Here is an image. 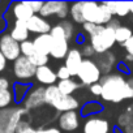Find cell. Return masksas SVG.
Returning <instances> with one entry per match:
<instances>
[{"label": "cell", "mask_w": 133, "mask_h": 133, "mask_svg": "<svg viewBox=\"0 0 133 133\" xmlns=\"http://www.w3.org/2000/svg\"><path fill=\"white\" fill-rule=\"evenodd\" d=\"M24 4L35 15V13H39L41 11H42V7H43V2H37V0H35V2H24Z\"/></svg>", "instance_id": "4dcf8cb0"}, {"label": "cell", "mask_w": 133, "mask_h": 133, "mask_svg": "<svg viewBox=\"0 0 133 133\" xmlns=\"http://www.w3.org/2000/svg\"><path fill=\"white\" fill-rule=\"evenodd\" d=\"M104 5L107 7V9L110 11L112 16L116 15L119 17H125L128 13H130L129 3H125V2H106Z\"/></svg>", "instance_id": "44dd1931"}, {"label": "cell", "mask_w": 133, "mask_h": 133, "mask_svg": "<svg viewBox=\"0 0 133 133\" xmlns=\"http://www.w3.org/2000/svg\"><path fill=\"white\" fill-rule=\"evenodd\" d=\"M33 44L35 47V51L38 54L46 55L48 56L51 52V47H52V37L51 34H42L34 38Z\"/></svg>", "instance_id": "d6986e66"}, {"label": "cell", "mask_w": 133, "mask_h": 133, "mask_svg": "<svg viewBox=\"0 0 133 133\" xmlns=\"http://www.w3.org/2000/svg\"><path fill=\"white\" fill-rule=\"evenodd\" d=\"M39 13H41V17L43 18L51 17V16L65 18L69 13V5L65 2H46Z\"/></svg>", "instance_id": "30bf717a"}, {"label": "cell", "mask_w": 133, "mask_h": 133, "mask_svg": "<svg viewBox=\"0 0 133 133\" xmlns=\"http://www.w3.org/2000/svg\"><path fill=\"white\" fill-rule=\"evenodd\" d=\"M7 66V59L3 56V54L0 52V72H3Z\"/></svg>", "instance_id": "74e56055"}, {"label": "cell", "mask_w": 133, "mask_h": 133, "mask_svg": "<svg viewBox=\"0 0 133 133\" xmlns=\"http://www.w3.org/2000/svg\"><path fill=\"white\" fill-rule=\"evenodd\" d=\"M119 127H121L125 133H133V117L128 112L120 115V117H119Z\"/></svg>", "instance_id": "484cf974"}, {"label": "cell", "mask_w": 133, "mask_h": 133, "mask_svg": "<svg viewBox=\"0 0 133 133\" xmlns=\"http://www.w3.org/2000/svg\"><path fill=\"white\" fill-rule=\"evenodd\" d=\"M0 52L7 60H17L21 56L20 43L16 42L11 34H3L0 37Z\"/></svg>", "instance_id": "ba28073f"}, {"label": "cell", "mask_w": 133, "mask_h": 133, "mask_svg": "<svg viewBox=\"0 0 133 133\" xmlns=\"http://www.w3.org/2000/svg\"><path fill=\"white\" fill-rule=\"evenodd\" d=\"M69 15L72 17V20L76 22V24H85L84 22V18H82V2H77V3H73L69 8Z\"/></svg>", "instance_id": "cb8c5ba5"}, {"label": "cell", "mask_w": 133, "mask_h": 133, "mask_svg": "<svg viewBox=\"0 0 133 133\" xmlns=\"http://www.w3.org/2000/svg\"><path fill=\"white\" fill-rule=\"evenodd\" d=\"M82 26H84V30H85L90 37H93V35H95L97 33H99V31L102 30V28H103V26L94 25V24H90V22H85Z\"/></svg>", "instance_id": "f546056e"}, {"label": "cell", "mask_w": 133, "mask_h": 133, "mask_svg": "<svg viewBox=\"0 0 133 133\" xmlns=\"http://www.w3.org/2000/svg\"><path fill=\"white\" fill-rule=\"evenodd\" d=\"M13 91L9 90V81L4 77H0V108H8L13 102Z\"/></svg>", "instance_id": "ac0fdd59"}, {"label": "cell", "mask_w": 133, "mask_h": 133, "mask_svg": "<svg viewBox=\"0 0 133 133\" xmlns=\"http://www.w3.org/2000/svg\"><path fill=\"white\" fill-rule=\"evenodd\" d=\"M102 85V99L106 102L119 103L124 99L133 97V93L128 85V81L124 80L120 75H107L101 80Z\"/></svg>", "instance_id": "6da1fadb"}, {"label": "cell", "mask_w": 133, "mask_h": 133, "mask_svg": "<svg viewBox=\"0 0 133 133\" xmlns=\"http://www.w3.org/2000/svg\"><path fill=\"white\" fill-rule=\"evenodd\" d=\"M59 24L61 25V28H63L65 35H66V39L69 41V39L73 37V25H72L69 21H61V22H59Z\"/></svg>", "instance_id": "1f68e13d"}, {"label": "cell", "mask_w": 133, "mask_h": 133, "mask_svg": "<svg viewBox=\"0 0 133 133\" xmlns=\"http://www.w3.org/2000/svg\"><path fill=\"white\" fill-rule=\"evenodd\" d=\"M26 26H28V30L29 33H35L38 35H42V34H50L51 31V25L48 21H46V18L38 16V15H34L31 18H29L26 21Z\"/></svg>", "instance_id": "4fadbf2b"}, {"label": "cell", "mask_w": 133, "mask_h": 133, "mask_svg": "<svg viewBox=\"0 0 133 133\" xmlns=\"http://www.w3.org/2000/svg\"><path fill=\"white\" fill-rule=\"evenodd\" d=\"M114 44H115V29H112L108 25L103 26L99 33L90 37V46L94 48L95 54L108 52Z\"/></svg>", "instance_id": "8992f818"}, {"label": "cell", "mask_w": 133, "mask_h": 133, "mask_svg": "<svg viewBox=\"0 0 133 133\" xmlns=\"http://www.w3.org/2000/svg\"><path fill=\"white\" fill-rule=\"evenodd\" d=\"M11 37L18 42V43H22L25 41H28L29 38V30H28V26H26V22L25 21H15V25L11 30Z\"/></svg>", "instance_id": "ffe728a7"}, {"label": "cell", "mask_w": 133, "mask_h": 133, "mask_svg": "<svg viewBox=\"0 0 133 133\" xmlns=\"http://www.w3.org/2000/svg\"><path fill=\"white\" fill-rule=\"evenodd\" d=\"M115 56L112 52H104V54H98L97 59L94 60V63L97 64V66L99 68L101 73H110L115 65Z\"/></svg>", "instance_id": "e0dca14e"}, {"label": "cell", "mask_w": 133, "mask_h": 133, "mask_svg": "<svg viewBox=\"0 0 133 133\" xmlns=\"http://www.w3.org/2000/svg\"><path fill=\"white\" fill-rule=\"evenodd\" d=\"M123 47L125 48V51H127V55H130V56H133V35L125 42V43H123Z\"/></svg>", "instance_id": "e575fe53"}, {"label": "cell", "mask_w": 133, "mask_h": 133, "mask_svg": "<svg viewBox=\"0 0 133 133\" xmlns=\"http://www.w3.org/2000/svg\"><path fill=\"white\" fill-rule=\"evenodd\" d=\"M44 101L47 104L54 107L59 112H68V111H75L80 103L73 95H64L59 91L56 85L47 86L44 89Z\"/></svg>", "instance_id": "7a4b0ae2"}, {"label": "cell", "mask_w": 133, "mask_h": 133, "mask_svg": "<svg viewBox=\"0 0 133 133\" xmlns=\"http://www.w3.org/2000/svg\"><path fill=\"white\" fill-rule=\"evenodd\" d=\"M132 35H133V33H132V30H130L128 26H121V25H120V26L115 30V42L123 44V43H125Z\"/></svg>", "instance_id": "d4e9b609"}, {"label": "cell", "mask_w": 133, "mask_h": 133, "mask_svg": "<svg viewBox=\"0 0 133 133\" xmlns=\"http://www.w3.org/2000/svg\"><path fill=\"white\" fill-rule=\"evenodd\" d=\"M37 68L38 66H44V65H47V63H48V56H46V55H42V54H35V55H33L30 59H29Z\"/></svg>", "instance_id": "83f0119b"}, {"label": "cell", "mask_w": 133, "mask_h": 133, "mask_svg": "<svg viewBox=\"0 0 133 133\" xmlns=\"http://www.w3.org/2000/svg\"><path fill=\"white\" fill-rule=\"evenodd\" d=\"M12 12H13V16L16 18V21H28L29 18H31L34 16V13L24 4V2H20V3H16L12 8Z\"/></svg>", "instance_id": "7402d4cb"}, {"label": "cell", "mask_w": 133, "mask_h": 133, "mask_svg": "<svg viewBox=\"0 0 133 133\" xmlns=\"http://www.w3.org/2000/svg\"><path fill=\"white\" fill-rule=\"evenodd\" d=\"M50 34L52 37V47H51L50 55L54 59H64L69 52V46H68V39H66V35L61 25L57 24L52 26Z\"/></svg>", "instance_id": "5b68a950"}, {"label": "cell", "mask_w": 133, "mask_h": 133, "mask_svg": "<svg viewBox=\"0 0 133 133\" xmlns=\"http://www.w3.org/2000/svg\"><path fill=\"white\" fill-rule=\"evenodd\" d=\"M81 55L82 56H86V57H90V56H94L95 55V51L94 48L90 46V44H85L81 50Z\"/></svg>", "instance_id": "836d02e7"}, {"label": "cell", "mask_w": 133, "mask_h": 133, "mask_svg": "<svg viewBox=\"0 0 133 133\" xmlns=\"http://www.w3.org/2000/svg\"><path fill=\"white\" fill-rule=\"evenodd\" d=\"M90 93L95 97H101L102 94V85L101 84H94L90 86Z\"/></svg>", "instance_id": "d590c367"}, {"label": "cell", "mask_w": 133, "mask_h": 133, "mask_svg": "<svg viewBox=\"0 0 133 133\" xmlns=\"http://www.w3.org/2000/svg\"><path fill=\"white\" fill-rule=\"evenodd\" d=\"M25 114L26 110L20 107L0 110V133H16V128Z\"/></svg>", "instance_id": "277c9868"}, {"label": "cell", "mask_w": 133, "mask_h": 133, "mask_svg": "<svg viewBox=\"0 0 133 133\" xmlns=\"http://www.w3.org/2000/svg\"><path fill=\"white\" fill-rule=\"evenodd\" d=\"M127 60H132V61H133V56H130V55H127Z\"/></svg>", "instance_id": "60d3db41"}, {"label": "cell", "mask_w": 133, "mask_h": 133, "mask_svg": "<svg viewBox=\"0 0 133 133\" xmlns=\"http://www.w3.org/2000/svg\"><path fill=\"white\" fill-rule=\"evenodd\" d=\"M35 71L37 66L28 57L21 55L17 60H15L13 72L18 80H29L31 77H35Z\"/></svg>", "instance_id": "9c48e42d"}, {"label": "cell", "mask_w": 133, "mask_h": 133, "mask_svg": "<svg viewBox=\"0 0 133 133\" xmlns=\"http://www.w3.org/2000/svg\"><path fill=\"white\" fill-rule=\"evenodd\" d=\"M108 121L101 117H90L84 124V133H108Z\"/></svg>", "instance_id": "9a60e30c"}, {"label": "cell", "mask_w": 133, "mask_h": 133, "mask_svg": "<svg viewBox=\"0 0 133 133\" xmlns=\"http://www.w3.org/2000/svg\"><path fill=\"white\" fill-rule=\"evenodd\" d=\"M128 85H129V88H130V90H132V93H133V78H130L129 81H128ZM133 98V97H132Z\"/></svg>", "instance_id": "f35d334b"}, {"label": "cell", "mask_w": 133, "mask_h": 133, "mask_svg": "<svg viewBox=\"0 0 133 133\" xmlns=\"http://www.w3.org/2000/svg\"><path fill=\"white\" fill-rule=\"evenodd\" d=\"M46 103L44 101V88H34L29 93H26V97L24 99L25 110H35L42 107Z\"/></svg>", "instance_id": "8fae6325"}, {"label": "cell", "mask_w": 133, "mask_h": 133, "mask_svg": "<svg viewBox=\"0 0 133 133\" xmlns=\"http://www.w3.org/2000/svg\"><path fill=\"white\" fill-rule=\"evenodd\" d=\"M78 84L76 81H73L72 78L69 80H63V81H59V84L56 85V88L59 89V91L64 95H72L77 89H78Z\"/></svg>", "instance_id": "603a6c76"}, {"label": "cell", "mask_w": 133, "mask_h": 133, "mask_svg": "<svg viewBox=\"0 0 133 133\" xmlns=\"http://www.w3.org/2000/svg\"><path fill=\"white\" fill-rule=\"evenodd\" d=\"M101 75L102 73H101L99 68L97 66V64L94 63V60L84 59L80 69H78L77 77L82 85L91 86L94 84H98V81L101 80Z\"/></svg>", "instance_id": "52a82bcc"}, {"label": "cell", "mask_w": 133, "mask_h": 133, "mask_svg": "<svg viewBox=\"0 0 133 133\" xmlns=\"http://www.w3.org/2000/svg\"><path fill=\"white\" fill-rule=\"evenodd\" d=\"M16 133H35V129L33 128V125L29 121L21 120L16 128Z\"/></svg>", "instance_id": "f1b7e54d"}, {"label": "cell", "mask_w": 133, "mask_h": 133, "mask_svg": "<svg viewBox=\"0 0 133 133\" xmlns=\"http://www.w3.org/2000/svg\"><path fill=\"white\" fill-rule=\"evenodd\" d=\"M82 60H84V56L81 55V51L77 50V48H72L69 50L68 55L65 56V68L68 69L71 77L72 76H77L78 73V69L82 64Z\"/></svg>", "instance_id": "7c38bea8"}, {"label": "cell", "mask_w": 133, "mask_h": 133, "mask_svg": "<svg viewBox=\"0 0 133 133\" xmlns=\"http://www.w3.org/2000/svg\"><path fill=\"white\" fill-rule=\"evenodd\" d=\"M80 125V117L76 111H68V112H63L59 117V127L63 130L66 132H72L76 130Z\"/></svg>", "instance_id": "5bb4252c"}, {"label": "cell", "mask_w": 133, "mask_h": 133, "mask_svg": "<svg viewBox=\"0 0 133 133\" xmlns=\"http://www.w3.org/2000/svg\"><path fill=\"white\" fill-rule=\"evenodd\" d=\"M129 7H130V13L133 15V3H129Z\"/></svg>", "instance_id": "ab89813d"}, {"label": "cell", "mask_w": 133, "mask_h": 133, "mask_svg": "<svg viewBox=\"0 0 133 133\" xmlns=\"http://www.w3.org/2000/svg\"><path fill=\"white\" fill-rule=\"evenodd\" d=\"M82 18L84 22L106 26L112 20V15L110 13L104 3L82 2Z\"/></svg>", "instance_id": "3957f363"}, {"label": "cell", "mask_w": 133, "mask_h": 133, "mask_svg": "<svg viewBox=\"0 0 133 133\" xmlns=\"http://www.w3.org/2000/svg\"><path fill=\"white\" fill-rule=\"evenodd\" d=\"M20 50H21V55L25 56V57H28V59H30L33 55L37 54L35 47L33 44V41H29V39L25 41V42H22V43H20Z\"/></svg>", "instance_id": "4316f807"}, {"label": "cell", "mask_w": 133, "mask_h": 133, "mask_svg": "<svg viewBox=\"0 0 133 133\" xmlns=\"http://www.w3.org/2000/svg\"><path fill=\"white\" fill-rule=\"evenodd\" d=\"M56 77H57L60 81H63V80H69V78H71V75H69L68 69L65 68V65L59 66V69H57V72H56Z\"/></svg>", "instance_id": "d6a6232c"}, {"label": "cell", "mask_w": 133, "mask_h": 133, "mask_svg": "<svg viewBox=\"0 0 133 133\" xmlns=\"http://www.w3.org/2000/svg\"><path fill=\"white\" fill-rule=\"evenodd\" d=\"M35 78L38 80L39 84H43V85H47V86H52L57 80L56 72H54L48 65L38 66L37 71H35Z\"/></svg>", "instance_id": "2e32d148"}, {"label": "cell", "mask_w": 133, "mask_h": 133, "mask_svg": "<svg viewBox=\"0 0 133 133\" xmlns=\"http://www.w3.org/2000/svg\"><path fill=\"white\" fill-rule=\"evenodd\" d=\"M35 133H61V132H60V129L51 127V128H38V129H35Z\"/></svg>", "instance_id": "8d00e7d4"}]
</instances>
